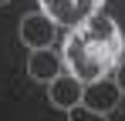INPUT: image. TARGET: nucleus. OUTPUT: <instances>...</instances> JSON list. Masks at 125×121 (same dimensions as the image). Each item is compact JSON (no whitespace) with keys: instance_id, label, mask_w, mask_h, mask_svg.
<instances>
[{"instance_id":"f257e3e1","label":"nucleus","mask_w":125,"mask_h":121,"mask_svg":"<svg viewBox=\"0 0 125 121\" xmlns=\"http://www.w3.org/2000/svg\"><path fill=\"white\" fill-rule=\"evenodd\" d=\"M125 37L118 30V24L108 14H91V17L71 27V34L64 40V71L74 74L78 81L91 84V81L108 78V71L122 60Z\"/></svg>"},{"instance_id":"f03ea898","label":"nucleus","mask_w":125,"mask_h":121,"mask_svg":"<svg viewBox=\"0 0 125 121\" xmlns=\"http://www.w3.org/2000/svg\"><path fill=\"white\" fill-rule=\"evenodd\" d=\"M37 3H41V10L54 20L58 27H78V24H84L91 14L102 10L105 0H37Z\"/></svg>"},{"instance_id":"7ed1b4c3","label":"nucleus","mask_w":125,"mask_h":121,"mask_svg":"<svg viewBox=\"0 0 125 121\" xmlns=\"http://www.w3.org/2000/svg\"><path fill=\"white\" fill-rule=\"evenodd\" d=\"M17 37H21L24 47H31V51H44V47H51L54 37H58V24L47 17L44 10L24 14V17H21V27H17Z\"/></svg>"},{"instance_id":"20e7f679","label":"nucleus","mask_w":125,"mask_h":121,"mask_svg":"<svg viewBox=\"0 0 125 121\" xmlns=\"http://www.w3.org/2000/svg\"><path fill=\"white\" fill-rule=\"evenodd\" d=\"M118 101H122V87L115 84V81H91V84H84V94H81V104L84 108H91V111H98V114H112L115 108H118Z\"/></svg>"},{"instance_id":"39448f33","label":"nucleus","mask_w":125,"mask_h":121,"mask_svg":"<svg viewBox=\"0 0 125 121\" xmlns=\"http://www.w3.org/2000/svg\"><path fill=\"white\" fill-rule=\"evenodd\" d=\"M81 94H84V81H78L74 74H68V71L47 84V101H51L58 111L78 108V104H81Z\"/></svg>"},{"instance_id":"423d86ee","label":"nucleus","mask_w":125,"mask_h":121,"mask_svg":"<svg viewBox=\"0 0 125 121\" xmlns=\"http://www.w3.org/2000/svg\"><path fill=\"white\" fill-rule=\"evenodd\" d=\"M27 74L34 81H51L54 78H61L64 74V54H58V51H51V47H44V51H34L31 57H27Z\"/></svg>"},{"instance_id":"0eeeda50","label":"nucleus","mask_w":125,"mask_h":121,"mask_svg":"<svg viewBox=\"0 0 125 121\" xmlns=\"http://www.w3.org/2000/svg\"><path fill=\"white\" fill-rule=\"evenodd\" d=\"M68 121H108V114H98V111H91V108L78 104V108L68 111Z\"/></svg>"},{"instance_id":"6e6552de","label":"nucleus","mask_w":125,"mask_h":121,"mask_svg":"<svg viewBox=\"0 0 125 121\" xmlns=\"http://www.w3.org/2000/svg\"><path fill=\"white\" fill-rule=\"evenodd\" d=\"M115 84L122 87V94H125V60H118V64H115Z\"/></svg>"},{"instance_id":"1a4fd4ad","label":"nucleus","mask_w":125,"mask_h":121,"mask_svg":"<svg viewBox=\"0 0 125 121\" xmlns=\"http://www.w3.org/2000/svg\"><path fill=\"white\" fill-rule=\"evenodd\" d=\"M3 3H10V0H0V7H3Z\"/></svg>"}]
</instances>
